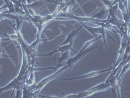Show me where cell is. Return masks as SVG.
Masks as SVG:
<instances>
[{
  "instance_id": "6da1fadb",
  "label": "cell",
  "mask_w": 130,
  "mask_h": 98,
  "mask_svg": "<svg viewBox=\"0 0 130 98\" xmlns=\"http://www.w3.org/2000/svg\"><path fill=\"white\" fill-rule=\"evenodd\" d=\"M97 39H94V40H92L91 41L87 42V43H86V45H85L84 48H83L82 49V50H81L79 52V54H77V55L75 56V57H74L73 58H70V59H68V61L67 62V64H65V65H67V66H68V68L70 69L69 72H70L71 69H72L73 66H74V65H75V64H76L77 62L79 61L80 59L83 58L85 55H86V54H87V53H89V52H90V51H92L93 49L96 48L98 47V46H96V47L92 48H91V49H89V50H87V51H85V49L86 48H87V46H90V45H91L93 43H94L95 41H96Z\"/></svg>"
},
{
  "instance_id": "7a4b0ae2",
  "label": "cell",
  "mask_w": 130,
  "mask_h": 98,
  "mask_svg": "<svg viewBox=\"0 0 130 98\" xmlns=\"http://www.w3.org/2000/svg\"><path fill=\"white\" fill-rule=\"evenodd\" d=\"M112 69V68H109L107 69L104 70V71H94V72H91L90 73H88V74H86L85 75L83 76H80V77H74V78H72V79H64V80H75V79H85V78H92V77H95L96 76H98V75L102 74L103 73H105V72L109 71L110 70Z\"/></svg>"
},
{
  "instance_id": "3957f363",
  "label": "cell",
  "mask_w": 130,
  "mask_h": 98,
  "mask_svg": "<svg viewBox=\"0 0 130 98\" xmlns=\"http://www.w3.org/2000/svg\"><path fill=\"white\" fill-rule=\"evenodd\" d=\"M72 43H69V44L65 45V46L63 45V46H60L59 48L56 49V50H55V51H53V52H50V53L46 54H40V55L39 56H51L53 54L58 52H61L62 53H64V52H67V51H68L69 50H73V49L72 48ZM73 51H74V50H73Z\"/></svg>"
},
{
  "instance_id": "277c9868",
  "label": "cell",
  "mask_w": 130,
  "mask_h": 98,
  "mask_svg": "<svg viewBox=\"0 0 130 98\" xmlns=\"http://www.w3.org/2000/svg\"><path fill=\"white\" fill-rule=\"evenodd\" d=\"M81 29V28H79L78 30H75V31H72V33H70L69 34V35H68V38L67 39V40L65 41L64 43H63V44H62V45H66V44H69L70 43H73V41H74V38L75 37V36L77 35V33H79V30Z\"/></svg>"
},
{
  "instance_id": "5b68a950",
  "label": "cell",
  "mask_w": 130,
  "mask_h": 98,
  "mask_svg": "<svg viewBox=\"0 0 130 98\" xmlns=\"http://www.w3.org/2000/svg\"><path fill=\"white\" fill-rule=\"evenodd\" d=\"M2 57H10V56H6V55H3V54L0 53V58H2Z\"/></svg>"
}]
</instances>
